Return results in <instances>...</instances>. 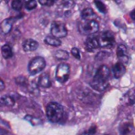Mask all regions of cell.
Wrapping results in <instances>:
<instances>
[{
    "label": "cell",
    "instance_id": "1",
    "mask_svg": "<svg viewBox=\"0 0 135 135\" xmlns=\"http://www.w3.org/2000/svg\"><path fill=\"white\" fill-rule=\"evenodd\" d=\"M109 70L105 65H101L91 82V86L98 91H104L109 85Z\"/></svg>",
    "mask_w": 135,
    "mask_h": 135
},
{
    "label": "cell",
    "instance_id": "2",
    "mask_svg": "<svg viewBox=\"0 0 135 135\" xmlns=\"http://www.w3.org/2000/svg\"><path fill=\"white\" fill-rule=\"evenodd\" d=\"M46 114L51 122H58L63 117V107L56 102H51L47 106Z\"/></svg>",
    "mask_w": 135,
    "mask_h": 135
},
{
    "label": "cell",
    "instance_id": "3",
    "mask_svg": "<svg viewBox=\"0 0 135 135\" xmlns=\"http://www.w3.org/2000/svg\"><path fill=\"white\" fill-rule=\"evenodd\" d=\"M46 66V61L43 57L37 56L30 61L28 66V71L31 75H35L44 70Z\"/></svg>",
    "mask_w": 135,
    "mask_h": 135
},
{
    "label": "cell",
    "instance_id": "4",
    "mask_svg": "<svg viewBox=\"0 0 135 135\" xmlns=\"http://www.w3.org/2000/svg\"><path fill=\"white\" fill-rule=\"evenodd\" d=\"M99 28V23L96 20L91 21H84L78 26V30L82 35H90L95 33Z\"/></svg>",
    "mask_w": 135,
    "mask_h": 135
},
{
    "label": "cell",
    "instance_id": "5",
    "mask_svg": "<svg viewBox=\"0 0 135 135\" xmlns=\"http://www.w3.org/2000/svg\"><path fill=\"white\" fill-rule=\"evenodd\" d=\"M99 47L110 48L115 44L114 34L110 31H105L97 35Z\"/></svg>",
    "mask_w": 135,
    "mask_h": 135
},
{
    "label": "cell",
    "instance_id": "6",
    "mask_svg": "<svg viewBox=\"0 0 135 135\" xmlns=\"http://www.w3.org/2000/svg\"><path fill=\"white\" fill-rule=\"evenodd\" d=\"M70 74V66L66 63H61L59 64L55 72V78L61 83H64L68 80Z\"/></svg>",
    "mask_w": 135,
    "mask_h": 135
},
{
    "label": "cell",
    "instance_id": "7",
    "mask_svg": "<svg viewBox=\"0 0 135 135\" xmlns=\"http://www.w3.org/2000/svg\"><path fill=\"white\" fill-rule=\"evenodd\" d=\"M51 33L56 38H63L67 35V28L61 22H54L51 26Z\"/></svg>",
    "mask_w": 135,
    "mask_h": 135
},
{
    "label": "cell",
    "instance_id": "8",
    "mask_svg": "<svg viewBox=\"0 0 135 135\" xmlns=\"http://www.w3.org/2000/svg\"><path fill=\"white\" fill-rule=\"evenodd\" d=\"M116 54L119 62L123 64L124 65V64H127L128 62L129 58L128 56L127 48L124 45L120 44L118 45L117 47Z\"/></svg>",
    "mask_w": 135,
    "mask_h": 135
},
{
    "label": "cell",
    "instance_id": "9",
    "mask_svg": "<svg viewBox=\"0 0 135 135\" xmlns=\"http://www.w3.org/2000/svg\"><path fill=\"white\" fill-rule=\"evenodd\" d=\"M16 18L12 17L9 18H7L6 20H3L2 23L0 24V31L4 35H7L12 30L13 24L14 23L16 20Z\"/></svg>",
    "mask_w": 135,
    "mask_h": 135
},
{
    "label": "cell",
    "instance_id": "10",
    "mask_svg": "<svg viewBox=\"0 0 135 135\" xmlns=\"http://www.w3.org/2000/svg\"><path fill=\"white\" fill-rule=\"evenodd\" d=\"M85 48L88 51L92 52L94 50L99 48L98 41H97V36L91 35L88 37L84 43Z\"/></svg>",
    "mask_w": 135,
    "mask_h": 135
},
{
    "label": "cell",
    "instance_id": "11",
    "mask_svg": "<svg viewBox=\"0 0 135 135\" xmlns=\"http://www.w3.org/2000/svg\"><path fill=\"white\" fill-rule=\"evenodd\" d=\"M38 42L37 41L34 40V39H31V38L26 39L22 43V48H23L24 51H26V52L34 51L38 48Z\"/></svg>",
    "mask_w": 135,
    "mask_h": 135
},
{
    "label": "cell",
    "instance_id": "12",
    "mask_svg": "<svg viewBox=\"0 0 135 135\" xmlns=\"http://www.w3.org/2000/svg\"><path fill=\"white\" fill-rule=\"evenodd\" d=\"M81 18L84 21H91L95 20L97 15L93 10L90 8H84L81 12Z\"/></svg>",
    "mask_w": 135,
    "mask_h": 135
},
{
    "label": "cell",
    "instance_id": "13",
    "mask_svg": "<svg viewBox=\"0 0 135 135\" xmlns=\"http://www.w3.org/2000/svg\"><path fill=\"white\" fill-rule=\"evenodd\" d=\"M113 70L114 77L118 79V78H121L125 74L126 67L123 64L120 63V62H118L113 66V70Z\"/></svg>",
    "mask_w": 135,
    "mask_h": 135
},
{
    "label": "cell",
    "instance_id": "14",
    "mask_svg": "<svg viewBox=\"0 0 135 135\" xmlns=\"http://www.w3.org/2000/svg\"><path fill=\"white\" fill-rule=\"evenodd\" d=\"M38 85L42 88L47 89L51 85L49 76L47 73H43L38 77Z\"/></svg>",
    "mask_w": 135,
    "mask_h": 135
},
{
    "label": "cell",
    "instance_id": "15",
    "mask_svg": "<svg viewBox=\"0 0 135 135\" xmlns=\"http://www.w3.org/2000/svg\"><path fill=\"white\" fill-rule=\"evenodd\" d=\"M15 104V99L11 95H5L0 97V105L3 106H14Z\"/></svg>",
    "mask_w": 135,
    "mask_h": 135
},
{
    "label": "cell",
    "instance_id": "16",
    "mask_svg": "<svg viewBox=\"0 0 135 135\" xmlns=\"http://www.w3.org/2000/svg\"><path fill=\"white\" fill-rule=\"evenodd\" d=\"M132 129H133V126L131 122H123L119 127L120 134L122 135H126L131 133Z\"/></svg>",
    "mask_w": 135,
    "mask_h": 135
},
{
    "label": "cell",
    "instance_id": "17",
    "mask_svg": "<svg viewBox=\"0 0 135 135\" xmlns=\"http://www.w3.org/2000/svg\"><path fill=\"white\" fill-rule=\"evenodd\" d=\"M45 43L53 47H59L61 45V42L60 38H56L54 36H47L45 38Z\"/></svg>",
    "mask_w": 135,
    "mask_h": 135
},
{
    "label": "cell",
    "instance_id": "18",
    "mask_svg": "<svg viewBox=\"0 0 135 135\" xmlns=\"http://www.w3.org/2000/svg\"><path fill=\"white\" fill-rule=\"evenodd\" d=\"M2 54L5 59H9L13 56L12 49L9 45H4L2 47Z\"/></svg>",
    "mask_w": 135,
    "mask_h": 135
},
{
    "label": "cell",
    "instance_id": "19",
    "mask_svg": "<svg viewBox=\"0 0 135 135\" xmlns=\"http://www.w3.org/2000/svg\"><path fill=\"white\" fill-rule=\"evenodd\" d=\"M55 57L58 60H67L69 59L70 55L65 50H57L54 54Z\"/></svg>",
    "mask_w": 135,
    "mask_h": 135
},
{
    "label": "cell",
    "instance_id": "20",
    "mask_svg": "<svg viewBox=\"0 0 135 135\" xmlns=\"http://www.w3.org/2000/svg\"><path fill=\"white\" fill-rule=\"evenodd\" d=\"M25 120H26L27 121L29 122L32 126H37V125L41 124L42 120H41L40 118H36V117H33L32 115H26V117L25 118Z\"/></svg>",
    "mask_w": 135,
    "mask_h": 135
},
{
    "label": "cell",
    "instance_id": "21",
    "mask_svg": "<svg viewBox=\"0 0 135 135\" xmlns=\"http://www.w3.org/2000/svg\"><path fill=\"white\" fill-rule=\"evenodd\" d=\"M95 4L100 12L103 13V14H105L106 13H107L108 9H107L105 5L103 2H101V1H95Z\"/></svg>",
    "mask_w": 135,
    "mask_h": 135
},
{
    "label": "cell",
    "instance_id": "22",
    "mask_svg": "<svg viewBox=\"0 0 135 135\" xmlns=\"http://www.w3.org/2000/svg\"><path fill=\"white\" fill-rule=\"evenodd\" d=\"M37 6V3L35 0L32 1H27L25 2V8L28 10H32V9H35Z\"/></svg>",
    "mask_w": 135,
    "mask_h": 135
},
{
    "label": "cell",
    "instance_id": "23",
    "mask_svg": "<svg viewBox=\"0 0 135 135\" xmlns=\"http://www.w3.org/2000/svg\"><path fill=\"white\" fill-rule=\"evenodd\" d=\"M22 2L19 0H14L12 2V8L16 11H20L22 8Z\"/></svg>",
    "mask_w": 135,
    "mask_h": 135
},
{
    "label": "cell",
    "instance_id": "24",
    "mask_svg": "<svg viewBox=\"0 0 135 135\" xmlns=\"http://www.w3.org/2000/svg\"><path fill=\"white\" fill-rule=\"evenodd\" d=\"M128 95V94H126ZM126 99V100H125L126 103L127 104L130 105H133L134 103V92H132V94H131L130 92V95H128Z\"/></svg>",
    "mask_w": 135,
    "mask_h": 135
},
{
    "label": "cell",
    "instance_id": "25",
    "mask_svg": "<svg viewBox=\"0 0 135 135\" xmlns=\"http://www.w3.org/2000/svg\"><path fill=\"white\" fill-rule=\"evenodd\" d=\"M71 54L72 55L74 56L75 58L78 59V60H80V51L78 48L74 47L72 49V51H71Z\"/></svg>",
    "mask_w": 135,
    "mask_h": 135
},
{
    "label": "cell",
    "instance_id": "26",
    "mask_svg": "<svg viewBox=\"0 0 135 135\" xmlns=\"http://www.w3.org/2000/svg\"><path fill=\"white\" fill-rule=\"evenodd\" d=\"M38 2L40 3L41 5L43 6H51L55 3V1L54 0H39Z\"/></svg>",
    "mask_w": 135,
    "mask_h": 135
},
{
    "label": "cell",
    "instance_id": "27",
    "mask_svg": "<svg viewBox=\"0 0 135 135\" xmlns=\"http://www.w3.org/2000/svg\"><path fill=\"white\" fill-rule=\"evenodd\" d=\"M16 80V83L18 84H20V85H22V86L27 85V81H26V79L25 77L20 76L18 78H17Z\"/></svg>",
    "mask_w": 135,
    "mask_h": 135
},
{
    "label": "cell",
    "instance_id": "28",
    "mask_svg": "<svg viewBox=\"0 0 135 135\" xmlns=\"http://www.w3.org/2000/svg\"><path fill=\"white\" fill-rule=\"evenodd\" d=\"M63 5L65 7H67V8H72L74 6L75 3H74V1H64Z\"/></svg>",
    "mask_w": 135,
    "mask_h": 135
},
{
    "label": "cell",
    "instance_id": "29",
    "mask_svg": "<svg viewBox=\"0 0 135 135\" xmlns=\"http://www.w3.org/2000/svg\"><path fill=\"white\" fill-rule=\"evenodd\" d=\"M91 135H94L97 132V127L96 126H91L87 131Z\"/></svg>",
    "mask_w": 135,
    "mask_h": 135
},
{
    "label": "cell",
    "instance_id": "30",
    "mask_svg": "<svg viewBox=\"0 0 135 135\" xmlns=\"http://www.w3.org/2000/svg\"><path fill=\"white\" fill-rule=\"evenodd\" d=\"M5 89V84L4 82L0 78V91H2Z\"/></svg>",
    "mask_w": 135,
    "mask_h": 135
},
{
    "label": "cell",
    "instance_id": "31",
    "mask_svg": "<svg viewBox=\"0 0 135 135\" xmlns=\"http://www.w3.org/2000/svg\"><path fill=\"white\" fill-rule=\"evenodd\" d=\"M130 15H131V18L132 19V20H135V17H134V9H133V10H132V12H131V14H130Z\"/></svg>",
    "mask_w": 135,
    "mask_h": 135
},
{
    "label": "cell",
    "instance_id": "32",
    "mask_svg": "<svg viewBox=\"0 0 135 135\" xmlns=\"http://www.w3.org/2000/svg\"><path fill=\"white\" fill-rule=\"evenodd\" d=\"M81 135H91V134H89V132H87V131H86V132H83V133Z\"/></svg>",
    "mask_w": 135,
    "mask_h": 135
}]
</instances>
